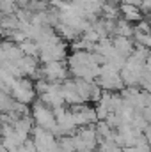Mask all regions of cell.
Masks as SVG:
<instances>
[{
	"mask_svg": "<svg viewBox=\"0 0 151 152\" xmlns=\"http://www.w3.org/2000/svg\"><path fill=\"white\" fill-rule=\"evenodd\" d=\"M30 117H32L36 127H41V129H44V131H50V133H52V131L55 129V126H57V120H55L53 112H52L48 106H44L41 101H34V103H32Z\"/></svg>",
	"mask_w": 151,
	"mask_h": 152,
	"instance_id": "7a4b0ae2",
	"label": "cell"
},
{
	"mask_svg": "<svg viewBox=\"0 0 151 152\" xmlns=\"http://www.w3.org/2000/svg\"><path fill=\"white\" fill-rule=\"evenodd\" d=\"M119 12H121V18L126 20L128 23H139L142 20V12L139 7L135 5H128V4H121L119 5Z\"/></svg>",
	"mask_w": 151,
	"mask_h": 152,
	"instance_id": "5b68a950",
	"label": "cell"
},
{
	"mask_svg": "<svg viewBox=\"0 0 151 152\" xmlns=\"http://www.w3.org/2000/svg\"><path fill=\"white\" fill-rule=\"evenodd\" d=\"M101 18H103V20H112V21H117V20L121 18L119 5H114V4L105 2V4H103V7H101Z\"/></svg>",
	"mask_w": 151,
	"mask_h": 152,
	"instance_id": "52a82bcc",
	"label": "cell"
},
{
	"mask_svg": "<svg viewBox=\"0 0 151 152\" xmlns=\"http://www.w3.org/2000/svg\"><path fill=\"white\" fill-rule=\"evenodd\" d=\"M41 75L46 81L50 83H62L64 80H68V64L66 62H50L41 66Z\"/></svg>",
	"mask_w": 151,
	"mask_h": 152,
	"instance_id": "3957f363",
	"label": "cell"
},
{
	"mask_svg": "<svg viewBox=\"0 0 151 152\" xmlns=\"http://www.w3.org/2000/svg\"><path fill=\"white\" fill-rule=\"evenodd\" d=\"M133 32H135V27H133L132 23H128L126 20L119 18V20L115 21V30H114L112 37H115V36H117V37H132Z\"/></svg>",
	"mask_w": 151,
	"mask_h": 152,
	"instance_id": "8992f818",
	"label": "cell"
},
{
	"mask_svg": "<svg viewBox=\"0 0 151 152\" xmlns=\"http://www.w3.org/2000/svg\"><path fill=\"white\" fill-rule=\"evenodd\" d=\"M11 96L14 101L21 103V104H32L38 97V92H36V87H34V81L29 80V78H16L13 87H11Z\"/></svg>",
	"mask_w": 151,
	"mask_h": 152,
	"instance_id": "6da1fadb",
	"label": "cell"
},
{
	"mask_svg": "<svg viewBox=\"0 0 151 152\" xmlns=\"http://www.w3.org/2000/svg\"><path fill=\"white\" fill-rule=\"evenodd\" d=\"M105 2H109V4H114V5H121V4H123V0H105Z\"/></svg>",
	"mask_w": 151,
	"mask_h": 152,
	"instance_id": "30bf717a",
	"label": "cell"
},
{
	"mask_svg": "<svg viewBox=\"0 0 151 152\" xmlns=\"http://www.w3.org/2000/svg\"><path fill=\"white\" fill-rule=\"evenodd\" d=\"M112 44H114V50L124 58L132 57V53L135 50V42H133L132 37H117L115 36V37H112Z\"/></svg>",
	"mask_w": 151,
	"mask_h": 152,
	"instance_id": "277c9868",
	"label": "cell"
},
{
	"mask_svg": "<svg viewBox=\"0 0 151 152\" xmlns=\"http://www.w3.org/2000/svg\"><path fill=\"white\" fill-rule=\"evenodd\" d=\"M29 2H34V0H29ZM36 2H39V0H36Z\"/></svg>",
	"mask_w": 151,
	"mask_h": 152,
	"instance_id": "8fae6325",
	"label": "cell"
},
{
	"mask_svg": "<svg viewBox=\"0 0 151 152\" xmlns=\"http://www.w3.org/2000/svg\"><path fill=\"white\" fill-rule=\"evenodd\" d=\"M18 48L21 50V53H23L25 57H36V58H38L39 48H38V44H36L34 41L27 39V41H23L21 44H18Z\"/></svg>",
	"mask_w": 151,
	"mask_h": 152,
	"instance_id": "ba28073f",
	"label": "cell"
},
{
	"mask_svg": "<svg viewBox=\"0 0 151 152\" xmlns=\"http://www.w3.org/2000/svg\"><path fill=\"white\" fill-rule=\"evenodd\" d=\"M139 9H141V12L142 14H151V0H142V4L139 5Z\"/></svg>",
	"mask_w": 151,
	"mask_h": 152,
	"instance_id": "9c48e42d",
	"label": "cell"
}]
</instances>
